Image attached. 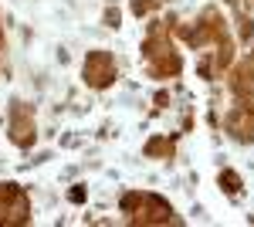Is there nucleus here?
<instances>
[{
	"mask_svg": "<svg viewBox=\"0 0 254 227\" xmlns=\"http://www.w3.org/2000/svg\"><path fill=\"white\" fill-rule=\"evenodd\" d=\"M85 78H88V85H92V88H105V85H112V78H116L112 58L102 55V51L88 55V61H85Z\"/></svg>",
	"mask_w": 254,
	"mask_h": 227,
	"instance_id": "f257e3e1",
	"label": "nucleus"
},
{
	"mask_svg": "<svg viewBox=\"0 0 254 227\" xmlns=\"http://www.w3.org/2000/svg\"><path fill=\"white\" fill-rule=\"evenodd\" d=\"M10 136H14L17 146H31V143H34V122H31V115H24V109H14Z\"/></svg>",
	"mask_w": 254,
	"mask_h": 227,
	"instance_id": "f03ea898",
	"label": "nucleus"
}]
</instances>
